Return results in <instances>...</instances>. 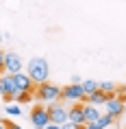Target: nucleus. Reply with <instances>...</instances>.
Listing matches in <instances>:
<instances>
[{"label": "nucleus", "mask_w": 126, "mask_h": 129, "mask_svg": "<svg viewBox=\"0 0 126 129\" xmlns=\"http://www.w3.org/2000/svg\"><path fill=\"white\" fill-rule=\"evenodd\" d=\"M26 72L35 81V85L46 83L48 79H50V68H48V61L44 59V57H33V59L26 63Z\"/></svg>", "instance_id": "nucleus-1"}, {"label": "nucleus", "mask_w": 126, "mask_h": 129, "mask_svg": "<svg viewBox=\"0 0 126 129\" xmlns=\"http://www.w3.org/2000/svg\"><path fill=\"white\" fill-rule=\"evenodd\" d=\"M33 96L39 103H44V105H50V103L61 101V88H59V85H54V83H50V81H46V83L35 85Z\"/></svg>", "instance_id": "nucleus-2"}, {"label": "nucleus", "mask_w": 126, "mask_h": 129, "mask_svg": "<svg viewBox=\"0 0 126 129\" xmlns=\"http://www.w3.org/2000/svg\"><path fill=\"white\" fill-rule=\"evenodd\" d=\"M85 90H83V85L80 83H70V85H65V88H61V101L65 103H85Z\"/></svg>", "instance_id": "nucleus-3"}, {"label": "nucleus", "mask_w": 126, "mask_h": 129, "mask_svg": "<svg viewBox=\"0 0 126 129\" xmlns=\"http://www.w3.org/2000/svg\"><path fill=\"white\" fill-rule=\"evenodd\" d=\"M11 79H13V88H15V96L18 94H24V92H28V94H33L35 92V81L28 77V72H15V75H11Z\"/></svg>", "instance_id": "nucleus-4"}, {"label": "nucleus", "mask_w": 126, "mask_h": 129, "mask_svg": "<svg viewBox=\"0 0 126 129\" xmlns=\"http://www.w3.org/2000/svg\"><path fill=\"white\" fill-rule=\"evenodd\" d=\"M104 107V114H109L111 118H122V114H124V96L122 94H111V99L102 105Z\"/></svg>", "instance_id": "nucleus-5"}, {"label": "nucleus", "mask_w": 126, "mask_h": 129, "mask_svg": "<svg viewBox=\"0 0 126 129\" xmlns=\"http://www.w3.org/2000/svg\"><path fill=\"white\" fill-rule=\"evenodd\" d=\"M31 122L35 125V129H44L50 122V116H48V105H35L31 109Z\"/></svg>", "instance_id": "nucleus-6"}, {"label": "nucleus", "mask_w": 126, "mask_h": 129, "mask_svg": "<svg viewBox=\"0 0 126 129\" xmlns=\"http://www.w3.org/2000/svg\"><path fill=\"white\" fill-rule=\"evenodd\" d=\"M48 116H50V122H54V125H63V122L67 120V107L61 101L50 103V105H48Z\"/></svg>", "instance_id": "nucleus-7"}, {"label": "nucleus", "mask_w": 126, "mask_h": 129, "mask_svg": "<svg viewBox=\"0 0 126 129\" xmlns=\"http://www.w3.org/2000/svg\"><path fill=\"white\" fill-rule=\"evenodd\" d=\"M0 96L7 101H15V88L11 75H0Z\"/></svg>", "instance_id": "nucleus-8"}, {"label": "nucleus", "mask_w": 126, "mask_h": 129, "mask_svg": "<svg viewBox=\"0 0 126 129\" xmlns=\"http://www.w3.org/2000/svg\"><path fill=\"white\" fill-rule=\"evenodd\" d=\"M22 70V57L18 53H5V72L15 75Z\"/></svg>", "instance_id": "nucleus-9"}, {"label": "nucleus", "mask_w": 126, "mask_h": 129, "mask_svg": "<svg viewBox=\"0 0 126 129\" xmlns=\"http://www.w3.org/2000/svg\"><path fill=\"white\" fill-rule=\"evenodd\" d=\"M67 120L76 122V125H85V112H83V103H72L67 107Z\"/></svg>", "instance_id": "nucleus-10"}, {"label": "nucleus", "mask_w": 126, "mask_h": 129, "mask_svg": "<svg viewBox=\"0 0 126 129\" xmlns=\"http://www.w3.org/2000/svg\"><path fill=\"white\" fill-rule=\"evenodd\" d=\"M111 99V94L109 92H102V90H96V92H91V94H87L85 96V103H91V105H104L106 101Z\"/></svg>", "instance_id": "nucleus-11"}, {"label": "nucleus", "mask_w": 126, "mask_h": 129, "mask_svg": "<svg viewBox=\"0 0 126 129\" xmlns=\"http://www.w3.org/2000/svg\"><path fill=\"white\" fill-rule=\"evenodd\" d=\"M83 112H85V122H96L102 114V109H98V105L91 103H83Z\"/></svg>", "instance_id": "nucleus-12"}, {"label": "nucleus", "mask_w": 126, "mask_h": 129, "mask_svg": "<svg viewBox=\"0 0 126 129\" xmlns=\"http://www.w3.org/2000/svg\"><path fill=\"white\" fill-rule=\"evenodd\" d=\"M5 112H7L9 116H20V114H22V105H20L18 101H9L7 107H5Z\"/></svg>", "instance_id": "nucleus-13"}, {"label": "nucleus", "mask_w": 126, "mask_h": 129, "mask_svg": "<svg viewBox=\"0 0 126 129\" xmlns=\"http://www.w3.org/2000/svg\"><path fill=\"white\" fill-rule=\"evenodd\" d=\"M96 122H98L102 129H106V127H113V125H115V118H111L109 114H100V118Z\"/></svg>", "instance_id": "nucleus-14"}, {"label": "nucleus", "mask_w": 126, "mask_h": 129, "mask_svg": "<svg viewBox=\"0 0 126 129\" xmlns=\"http://www.w3.org/2000/svg\"><path fill=\"white\" fill-rule=\"evenodd\" d=\"M80 85H83V90H85V94H91V92L98 90V83L96 81H83Z\"/></svg>", "instance_id": "nucleus-15"}, {"label": "nucleus", "mask_w": 126, "mask_h": 129, "mask_svg": "<svg viewBox=\"0 0 126 129\" xmlns=\"http://www.w3.org/2000/svg\"><path fill=\"white\" fill-rule=\"evenodd\" d=\"M15 101L20 103V105H24V103H31V101H33V94H28V92H24V94H18V96H15Z\"/></svg>", "instance_id": "nucleus-16"}, {"label": "nucleus", "mask_w": 126, "mask_h": 129, "mask_svg": "<svg viewBox=\"0 0 126 129\" xmlns=\"http://www.w3.org/2000/svg\"><path fill=\"white\" fill-rule=\"evenodd\" d=\"M61 129H83V125H76V122H70V120H65L63 125H61Z\"/></svg>", "instance_id": "nucleus-17"}, {"label": "nucleus", "mask_w": 126, "mask_h": 129, "mask_svg": "<svg viewBox=\"0 0 126 129\" xmlns=\"http://www.w3.org/2000/svg\"><path fill=\"white\" fill-rule=\"evenodd\" d=\"M83 129H102L98 125V122H85V125H83Z\"/></svg>", "instance_id": "nucleus-18"}, {"label": "nucleus", "mask_w": 126, "mask_h": 129, "mask_svg": "<svg viewBox=\"0 0 126 129\" xmlns=\"http://www.w3.org/2000/svg\"><path fill=\"white\" fill-rule=\"evenodd\" d=\"M0 72H5V53L0 50Z\"/></svg>", "instance_id": "nucleus-19"}, {"label": "nucleus", "mask_w": 126, "mask_h": 129, "mask_svg": "<svg viewBox=\"0 0 126 129\" xmlns=\"http://www.w3.org/2000/svg\"><path fill=\"white\" fill-rule=\"evenodd\" d=\"M44 129H61V125H54V122H48Z\"/></svg>", "instance_id": "nucleus-20"}, {"label": "nucleus", "mask_w": 126, "mask_h": 129, "mask_svg": "<svg viewBox=\"0 0 126 129\" xmlns=\"http://www.w3.org/2000/svg\"><path fill=\"white\" fill-rule=\"evenodd\" d=\"M7 129H22V127H18L15 122H7Z\"/></svg>", "instance_id": "nucleus-21"}, {"label": "nucleus", "mask_w": 126, "mask_h": 129, "mask_svg": "<svg viewBox=\"0 0 126 129\" xmlns=\"http://www.w3.org/2000/svg\"><path fill=\"white\" fill-rule=\"evenodd\" d=\"M0 129H7V122L2 120V118H0Z\"/></svg>", "instance_id": "nucleus-22"}, {"label": "nucleus", "mask_w": 126, "mask_h": 129, "mask_svg": "<svg viewBox=\"0 0 126 129\" xmlns=\"http://www.w3.org/2000/svg\"><path fill=\"white\" fill-rule=\"evenodd\" d=\"M122 96H124V101H126V85L122 88Z\"/></svg>", "instance_id": "nucleus-23"}, {"label": "nucleus", "mask_w": 126, "mask_h": 129, "mask_svg": "<svg viewBox=\"0 0 126 129\" xmlns=\"http://www.w3.org/2000/svg\"><path fill=\"white\" fill-rule=\"evenodd\" d=\"M0 42H2V33H0Z\"/></svg>", "instance_id": "nucleus-24"}]
</instances>
